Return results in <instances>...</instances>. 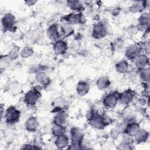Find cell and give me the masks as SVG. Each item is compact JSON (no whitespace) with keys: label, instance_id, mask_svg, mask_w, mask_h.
Wrapping results in <instances>:
<instances>
[{"label":"cell","instance_id":"obj_1","mask_svg":"<svg viewBox=\"0 0 150 150\" xmlns=\"http://www.w3.org/2000/svg\"><path fill=\"white\" fill-rule=\"evenodd\" d=\"M111 119L95 110H93L89 113L88 117V124L93 129L102 130L109 125Z\"/></svg>","mask_w":150,"mask_h":150},{"label":"cell","instance_id":"obj_2","mask_svg":"<svg viewBox=\"0 0 150 150\" xmlns=\"http://www.w3.org/2000/svg\"><path fill=\"white\" fill-rule=\"evenodd\" d=\"M21 117V111L15 105H10L5 108L4 117L2 120L8 125L18 123Z\"/></svg>","mask_w":150,"mask_h":150},{"label":"cell","instance_id":"obj_3","mask_svg":"<svg viewBox=\"0 0 150 150\" xmlns=\"http://www.w3.org/2000/svg\"><path fill=\"white\" fill-rule=\"evenodd\" d=\"M62 21L65 22L71 25H84L87 22V17L83 12H70L62 18Z\"/></svg>","mask_w":150,"mask_h":150},{"label":"cell","instance_id":"obj_4","mask_svg":"<svg viewBox=\"0 0 150 150\" xmlns=\"http://www.w3.org/2000/svg\"><path fill=\"white\" fill-rule=\"evenodd\" d=\"M120 92L117 90L110 91L105 94L101 98V104L107 110H112L119 104Z\"/></svg>","mask_w":150,"mask_h":150},{"label":"cell","instance_id":"obj_5","mask_svg":"<svg viewBox=\"0 0 150 150\" xmlns=\"http://www.w3.org/2000/svg\"><path fill=\"white\" fill-rule=\"evenodd\" d=\"M42 97V93L39 87H33L24 94L23 101L28 107H34Z\"/></svg>","mask_w":150,"mask_h":150},{"label":"cell","instance_id":"obj_6","mask_svg":"<svg viewBox=\"0 0 150 150\" xmlns=\"http://www.w3.org/2000/svg\"><path fill=\"white\" fill-rule=\"evenodd\" d=\"M16 23L17 21L16 16L12 12H5L1 17V28L5 32L13 30L16 27Z\"/></svg>","mask_w":150,"mask_h":150},{"label":"cell","instance_id":"obj_7","mask_svg":"<svg viewBox=\"0 0 150 150\" xmlns=\"http://www.w3.org/2000/svg\"><path fill=\"white\" fill-rule=\"evenodd\" d=\"M108 35V27L104 22L100 21L94 23L91 27V36L96 40L104 39Z\"/></svg>","mask_w":150,"mask_h":150},{"label":"cell","instance_id":"obj_8","mask_svg":"<svg viewBox=\"0 0 150 150\" xmlns=\"http://www.w3.org/2000/svg\"><path fill=\"white\" fill-rule=\"evenodd\" d=\"M144 53L140 43H134L128 45L124 49V56L129 61H133L139 54Z\"/></svg>","mask_w":150,"mask_h":150},{"label":"cell","instance_id":"obj_9","mask_svg":"<svg viewBox=\"0 0 150 150\" xmlns=\"http://www.w3.org/2000/svg\"><path fill=\"white\" fill-rule=\"evenodd\" d=\"M137 96V91L131 88H128L120 92L119 97V104L122 106H127L132 103Z\"/></svg>","mask_w":150,"mask_h":150},{"label":"cell","instance_id":"obj_10","mask_svg":"<svg viewBox=\"0 0 150 150\" xmlns=\"http://www.w3.org/2000/svg\"><path fill=\"white\" fill-rule=\"evenodd\" d=\"M150 6L149 1H132L128 7V11L133 14L141 13L147 11Z\"/></svg>","mask_w":150,"mask_h":150},{"label":"cell","instance_id":"obj_11","mask_svg":"<svg viewBox=\"0 0 150 150\" xmlns=\"http://www.w3.org/2000/svg\"><path fill=\"white\" fill-rule=\"evenodd\" d=\"M46 35L48 39H49L53 43L60 39H62L59 25L57 23H51L47 26L46 30Z\"/></svg>","mask_w":150,"mask_h":150},{"label":"cell","instance_id":"obj_12","mask_svg":"<svg viewBox=\"0 0 150 150\" xmlns=\"http://www.w3.org/2000/svg\"><path fill=\"white\" fill-rule=\"evenodd\" d=\"M69 43L66 39H60L53 43L52 49L54 54L57 56L65 54L69 49Z\"/></svg>","mask_w":150,"mask_h":150},{"label":"cell","instance_id":"obj_13","mask_svg":"<svg viewBox=\"0 0 150 150\" xmlns=\"http://www.w3.org/2000/svg\"><path fill=\"white\" fill-rule=\"evenodd\" d=\"M35 80L39 87L46 88L52 83V79L46 71H42L35 75Z\"/></svg>","mask_w":150,"mask_h":150},{"label":"cell","instance_id":"obj_14","mask_svg":"<svg viewBox=\"0 0 150 150\" xmlns=\"http://www.w3.org/2000/svg\"><path fill=\"white\" fill-rule=\"evenodd\" d=\"M69 137L70 143L82 144L84 141V133L80 128L73 127L70 129Z\"/></svg>","mask_w":150,"mask_h":150},{"label":"cell","instance_id":"obj_15","mask_svg":"<svg viewBox=\"0 0 150 150\" xmlns=\"http://www.w3.org/2000/svg\"><path fill=\"white\" fill-rule=\"evenodd\" d=\"M150 13L148 11H146L140 13L137 18V26L142 30L149 29Z\"/></svg>","mask_w":150,"mask_h":150},{"label":"cell","instance_id":"obj_16","mask_svg":"<svg viewBox=\"0 0 150 150\" xmlns=\"http://www.w3.org/2000/svg\"><path fill=\"white\" fill-rule=\"evenodd\" d=\"M135 69L137 70L149 66V55L142 53L133 61Z\"/></svg>","mask_w":150,"mask_h":150},{"label":"cell","instance_id":"obj_17","mask_svg":"<svg viewBox=\"0 0 150 150\" xmlns=\"http://www.w3.org/2000/svg\"><path fill=\"white\" fill-rule=\"evenodd\" d=\"M66 7L73 12H83L86 8L85 3L79 0H67L66 1Z\"/></svg>","mask_w":150,"mask_h":150},{"label":"cell","instance_id":"obj_18","mask_svg":"<svg viewBox=\"0 0 150 150\" xmlns=\"http://www.w3.org/2000/svg\"><path fill=\"white\" fill-rule=\"evenodd\" d=\"M60 33L63 39H67L75 35L74 26L71 25L65 22L62 21L59 24Z\"/></svg>","mask_w":150,"mask_h":150},{"label":"cell","instance_id":"obj_19","mask_svg":"<svg viewBox=\"0 0 150 150\" xmlns=\"http://www.w3.org/2000/svg\"><path fill=\"white\" fill-rule=\"evenodd\" d=\"M25 128L29 133L36 132L39 128V122L35 116H30L26 118L25 121Z\"/></svg>","mask_w":150,"mask_h":150},{"label":"cell","instance_id":"obj_20","mask_svg":"<svg viewBox=\"0 0 150 150\" xmlns=\"http://www.w3.org/2000/svg\"><path fill=\"white\" fill-rule=\"evenodd\" d=\"M54 145L57 149H67L70 144V139L69 135L66 133L54 138L53 141Z\"/></svg>","mask_w":150,"mask_h":150},{"label":"cell","instance_id":"obj_21","mask_svg":"<svg viewBox=\"0 0 150 150\" xmlns=\"http://www.w3.org/2000/svg\"><path fill=\"white\" fill-rule=\"evenodd\" d=\"M134 142L137 144H142L146 143L149 138V132L145 128H140L137 133L133 136Z\"/></svg>","mask_w":150,"mask_h":150},{"label":"cell","instance_id":"obj_22","mask_svg":"<svg viewBox=\"0 0 150 150\" xmlns=\"http://www.w3.org/2000/svg\"><path fill=\"white\" fill-rule=\"evenodd\" d=\"M114 69L120 74H126L131 70L129 60L126 59L120 60L115 64Z\"/></svg>","mask_w":150,"mask_h":150},{"label":"cell","instance_id":"obj_23","mask_svg":"<svg viewBox=\"0 0 150 150\" xmlns=\"http://www.w3.org/2000/svg\"><path fill=\"white\" fill-rule=\"evenodd\" d=\"M90 86L88 81L86 80H80L78 81L76 87V91L79 97L86 96L90 91Z\"/></svg>","mask_w":150,"mask_h":150},{"label":"cell","instance_id":"obj_24","mask_svg":"<svg viewBox=\"0 0 150 150\" xmlns=\"http://www.w3.org/2000/svg\"><path fill=\"white\" fill-rule=\"evenodd\" d=\"M111 85L110 79L107 76H101L98 77L96 81V86L100 91H104L108 89Z\"/></svg>","mask_w":150,"mask_h":150},{"label":"cell","instance_id":"obj_25","mask_svg":"<svg viewBox=\"0 0 150 150\" xmlns=\"http://www.w3.org/2000/svg\"><path fill=\"white\" fill-rule=\"evenodd\" d=\"M53 124L65 125L67 122V115L66 110H60L53 112Z\"/></svg>","mask_w":150,"mask_h":150},{"label":"cell","instance_id":"obj_26","mask_svg":"<svg viewBox=\"0 0 150 150\" xmlns=\"http://www.w3.org/2000/svg\"><path fill=\"white\" fill-rule=\"evenodd\" d=\"M140 128L141 125L139 122H138L137 121H133L125 125L122 134L133 137Z\"/></svg>","mask_w":150,"mask_h":150},{"label":"cell","instance_id":"obj_27","mask_svg":"<svg viewBox=\"0 0 150 150\" xmlns=\"http://www.w3.org/2000/svg\"><path fill=\"white\" fill-rule=\"evenodd\" d=\"M67 101L62 97H59L55 98L53 102L52 112H55L60 110H66L67 107Z\"/></svg>","mask_w":150,"mask_h":150},{"label":"cell","instance_id":"obj_28","mask_svg":"<svg viewBox=\"0 0 150 150\" xmlns=\"http://www.w3.org/2000/svg\"><path fill=\"white\" fill-rule=\"evenodd\" d=\"M50 132L54 138L66 134V128L65 127V125L53 124V125L50 129Z\"/></svg>","mask_w":150,"mask_h":150},{"label":"cell","instance_id":"obj_29","mask_svg":"<svg viewBox=\"0 0 150 150\" xmlns=\"http://www.w3.org/2000/svg\"><path fill=\"white\" fill-rule=\"evenodd\" d=\"M139 80L142 83H149L150 81V68L149 66L138 70Z\"/></svg>","mask_w":150,"mask_h":150},{"label":"cell","instance_id":"obj_30","mask_svg":"<svg viewBox=\"0 0 150 150\" xmlns=\"http://www.w3.org/2000/svg\"><path fill=\"white\" fill-rule=\"evenodd\" d=\"M13 60L7 54H2L0 57V68L1 72L8 69L11 65Z\"/></svg>","mask_w":150,"mask_h":150},{"label":"cell","instance_id":"obj_31","mask_svg":"<svg viewBox=\"0 0 150 150\" xmlns=\"http://www.w3.org/2000/svg\"><path fill=\"white\" fill-rule=\"evenodd\" d=\"M34 53H35L34 49L29 46H26L21 49L20 57L23 59H27L32 57Z\"/></svg>","mask_w":150,"mask_h":150},{"label":"cell","instance_id":"obj_32","mask_svg":"<svg viewBox=\"0 0 150 150\" xmlns=\"http://www.w3.org/2000/svg\"><path fill=\"white\" fill-rule=\"evenodd\" d=\"M20 47L14 45L12 47H11L8 52L6 54L13 61H14L18 59L19 57H20Z\"/></svg>","mask_w":150,"mask_h":150},{"label":"cell","instance_id":"obj_33","mask_svg":"<svg viewBox=\"0 0 150 150\" xmlns=\"http://www.w3.org/2000/svg\"><path fill=\"white\" fill-rule=\"evenodd\" d=\"M8 89L10 93L13 94H18L22 90L21 85L16 81H11L9 83Z\"/></svg>","mask_w":150,"mask_h":150},{"label":"cell","instance_id":"obj_34","mask_svg":"<svg viewBox=\"0 0 150 150\" xmlns=\"http://www.w3.org/2000/svg\"><path fill=\"white\" fill-rule=\"evenodd\" d=\"M127 79L129 83L132 84L135 83L138 80H139L138 70L135 69H131L128 73H127Z\"/></svg>","mask_w":150,"mask_h":150},{"label":"cell","instance_id":"obj_35","mask_svg":"<svg viewBox=\"0 0 150 150\" xmlns=\"http://www.w3.org/2000/svg\"><path fill=\"white\" fill-rule=\"evenodd\" d=\"M121 143H122L124 144L129 145V146H134V144H135L134 142V139L133 137L122 134V137H121Z\"/></svg>","mask_w":150,"mask_h":150},{"label":"cell","instance_id":"obj_36","mask_svg":"<svg viewBox=\"0 0 150 150\" xmlns=\"http://www.w3.org/2000/svg\"><path fill=\"white\" fill-rule=\"evenodd\" d=\"M42 71H46L45 66L40 64H36L32 65L29 68V71L30 73H33L36 74V73Z\"/></svg>","mask_w":150,"mask_h":150},{"label":"cell","instance_id":"obj_37","mask_svg":"<svg viewBox=\"0 0 150 150\" xmlns=\"http://www.w3.org/2000/svg\"><path fill=\"white\" fill-rule=\"evenodd\" d=\"M140 30L141 29L139 28L137 25H131L128 26L126 29L127 33L130 36H134L137 35Z\"/></svg>","mask_w":150,"mask_h":150},{"label":"cell","instance_id":"obj_38","mask_svg":"<svg viewBox=\"0 0 150 150\" xmlns=\"http://www.w3.org/2000/svg\"><path fill=\"white\" fill-rule=\"evenodd\" d=\"M143 52L145 54L149 55L150 53V40L148 38H145V39L140 43Z\"/></svg>","mask_w":150,"mask_h":150},{"label":"cell","instance_id":"obj_39","mask_svg":"<svg viewBox=\"0 0 150 150\" xmlns=\"http://www.w3.org/2000/svg\"><path fill=\"white\" fill-rule=\"evenodd\" d=\"M124 46V40L121 38H117L112 42L111 47L116 49H122Z\"/></svg>","mask_w":150,"mask_h":150},{"label":"cell","instance_id":"obj_40","mask_svg":"<svg viewBox=\"0 0 150 150\" xmlns=\"http://www.w3.org/2000/svg\"><path fill=\"white\" fill-rule=\"evenodd\" d=\"M21 149H40L41 147L39 146L38 144L33 143H26L23 144L21 147Z\"/></svg>","mask_w":150,"mask_h":150},{"label":"cell","instance_id":"obj_41","mask_svg":"<svg viewBox=\"0 0 150 150\" xmlns=\"http://www.w3.org/2000/svg\"><path fill=\"white\" fill-rule=\"evenodd\" d=\"M43 38L41 32L39 30L35 31L31 35L30 39L32 42H34V43H38L39 41Z\"/></svg>","mask_w":150,"mask_h":150},{"label":"cell","instance_id":"obj_42","mask_svg":"<svg viewBox=\"0 0 150 150\" xmlns=\"http://www.w3.org/2000/svg\"><path fill=\"white\" fill-rule=\"evenodd\" d=\"M142 91L143 94L149 97L150 92V84L149 83H142Z\"/></svg>","mask_w":150,"mask_h":150},{"label":"cell","instance_id":"obj_43","mask_svg":"<svg viewBox=\"0 0 150 150\" xmlns=\"http://www.w3.org/2000/svg\"><path fill=\"white\" fill-rule=\"evenodd\" d=\"M120 12H121V8L118 6H114L110 11V13L113 16H118Z\"/></svg>","mask_w":150,"mask_h":150},{"label":"cell","instance_id":"obj_44","mask_svg":"<svg viewBox=\"0 0 150 150\" xmlns=\"http://www.w3.org/2000/svg\"><path fill=\"white\" fill-rule=\"evenodd\" d=\"M117 148L120 150H127V149H131L134 148V147L132 146L127 145H125V144L120 142L119 144L117 145Z\"/></svg>","mask_w":150,"mask_h":150},{"label":"cell","instance_id":"obj_45","mask_svg":"<svg viewBox=\"0 0 150 150\" xmlns=\"http://www.w3.org/2000/svg\"><path fill=\"white\" fill-rule=\"evenodd\" d=\"M38 2L36 0H26L24 1L25 4L29 6V7H32L34 5H36V4Z\"/></svg>","mask_w":150,"mask_h":150},{"label":"cell","instance_id":"obj_46","mask_svg":"<svg viewBox=\"0 0 150 150\" xmlns=\"http://www.w3.org/2000/svg\"><path fill=\"white\" fill-rule=\"evenodd\" d=\"M5 108H4L3 105L2 104L1 105V120H2V118L4 117V113H5Z\"/></svg>","mask_w":150,"mask_h":150}]
</instances>
